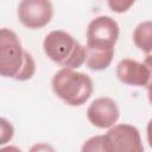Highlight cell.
<instances>
[{
	"label": "cell",
	"instance_id": "15",
	"mask_svg": "<svg viewBox=\"0 0 152 152\" xmlns=\"http://www.w3.org/2000/svg\"><path fill=\"white\" fill-rule=\"evenodd\" d=\"M28 152H56L55 148L46 142H38L31 146Z\"/></svg>",
	"mask_w": 152,
	"mask_h": 152
},
{
	"label": "cell",
	"instance_id": "1",
	"mask_svg": "<svg viewBox=\"0 0 152 152\" xmlns=\"http://www.w3.org/2000/svg\"><path fill=\"white\" fill-rule=\"evenodd\" d=\"M51 87L57 97L69 106H82L93 94V80L84 72L62 68L51 80Z\"/></svg>",
	"mask_w": 152,
	"mask_h": 152
},
{
	"label": "cell",
	"instance_id": "16",
	"mask_svg": "<svg viewBox=\"0 0 152 152\" xmlns=\"http://www.w3.org/2000/svg\"><path fill=\"white\" fill-rule=\"evenodd\" d=\"M0 152H21L20 148H18L17 146H5V147H1L0 148Z\"/></svg>",
	"mask_w": 152,
	"mask_h": 152
},
{
	"label": "cell",
	"instance_id": "13",
	"mask_svg": "<svg viewBox=\"0 0 152 152\" xmlns=\"http://www.w3.org/2000/svg\"><path fill=\"white\" fill-rule=\"evenodd\" d=\"M14 135L13 125L5 118H0V146L6 145L12 140Z\"/></svg>",
	"mask_w": 152,
	"mask_h": 152
},
{
	"label": "cell",
	"instance_id": "10",
	"mask_svg": "<svg viewBox=\"0 0 152 152\" xmlns=\"http://www.w3.org/2000/svg\"><path fill=\"white\" fill-rule=\"evenodd\" d=\"M133 42L142 52L150 55L152 51V21L145 20L138 24L133 31Z\"/></svg>",
	"mask_w": 152,
	"mask_h": 152
},
{
	"label": "cell",
	"instance_id": "9",
	"mask_svg": "<svg viewBox=\"0 0 152 152\" xmlns=\"http://www.w3.org/2000/svg\"><path fill=\"white\" fill-rule=\"evenodd\" d=\"M115 50H96L84 45V64L94 71L107 69L114 57Z\"/></svg>",
	"mask_w": 152,
	"mask_h": 152
},
{
	"label": "cell",
	"instance_id": "5",
	"mask_svg": "<svg viewBox=\"0 0 152 152\" xmlns=\"http://www.w3.org/2000/svg\"><path fill=\"white\" fill-rule=\"evenodd\" d=\"M110 152H144L140 132L128 124L112 126L104 134Z\"/></svg>",
	"mask_w": 152,
	"mask_h": 152
},
{
	"label": "cell",
	"instance_id": "4",
	"mask_svg": "<svg viewBox=\"0 0 152 152\" xmlns=\"http://www.w3.org/2000/svg\"><path fill=\"white\" fill-rule=\"evenodd\" d=\"M120 28L118 23L109 15L94 18L87 27V48L96 50H115Z\"/></svg>",
	"mask_w": 152,
	"mask_h": 152
},
{
	"label": "cell",
	"instance_id": "12",
	"mask_svg": "<svg viewBox=\"0 0 152 152\" xmlns=\"http://www.w3.org/2000/svg\"><path fill=\"white\" fill-rule=\"evenodd\" d=\"M36 72V62L32 57V55L27 51H25L24 56V63L21 65V69L19 70L18 75L15 76V81H27L33 77Z\"/></svg>",
	"mask_w": 152,
	"mask_h": 152
},
{
	"label": "cell",
	"instance_id": "11",
	"mask_svg": "<svg viewBox=\"0 0 152 152\" xmlns=\"http://www.w3.org/2000/svg\"><path fill=\"white\" fill-rule=\"evenodd\" d=\"M81 152H110V150L104 134H102L87 139L81 147Z\"/></svg>",
	"mask_w": 152,
	"mask_h": 152
},
{
	"label": "cell",
	"instance_id": "2",
	"mask_svg": "<svg viewBox=\"0 0 152 152\" xmlns=\"http://www.w3.org/2000/svg\"><path fill=\"white\" fill-rule=\"evenodd\" d=\"M43 50L48 58L63 68L75 70L84 64V46L63 30L49 32L44 38Z\"/></svg>",
	"mask_w": 152,
	"mask_h": 152
},
{
	"label": "cell",
	"instance_id": "3",
	"mask_svg": "<svg viewBox=\"0 0 152 152\" xmlns=\"http://www.w3.org/2000/svg\"><path fill=\"white\" fill-rule=\"evenodd\" d=\"M25 51L18 34L7 27L0 28V76L15 78L24 63Z\"/></svg>",
	"mask_w": 152,
	"mask_h": 152
},
{
	"label": "cell",
	"instance_id": "7",
	"mask_svg": "<svg viewBox=\"0 0 152 152\" xmlns=\"http://www.w3.org/2000/svg\"><path fill=\"white\" fill-rule=\"evenodd\" d=\"M120 116V110L116 102L110 97L95 99L87 109L89 122L99 128H110L116 124Z\"/></svg>",
	"mask_w": 152,
	"mask_h": 152
},
{
	"label": "cell",
	"instance_id": "14",
	"mask_svg": "<svg viewBox=\"0 0 152 152\" xmlns=\"http://www.w3.org/2000/svg\"><path fill=\"white\" fill-rule=\"evenodd\" d=\"M134 1H124V0H114V1H108V6L113 12L116 13H124L133 6Z\"/></svg>",
	"mask_w": 152,
	"mask_h": 152
},
{
	"label": "cell",
	"instance_id": "8",
	"mask_svg": "<svg viewBox=\"0 0 152 152\" xmlns=\"http://www.w3.org/2000/svg\"><path fill=\"white\" fill-rule=\"evenodd\" d=\"M116 76L120 82L127 86L145 87L151 80L150 66L132 58H124L116 65Z\"/></svg>",
	"mask_w": 152,
	"mask_h": 152
},
{
	"label": "cell",
	"instance_id": "6",
	"mask_svg": "<svg viewBox=\"0 0 152 152\" xmlns=\"http://www.w3.org/2000/svg\"><path fill=\"white\" fill-rule=\"evenodd\" d=\"M18 19L27 28L46 26L53 15V6L48 0H23L18 5Z\"/></svg>",
	"mask_w": 152,
	"mask_h": 152
}]
</instances>
